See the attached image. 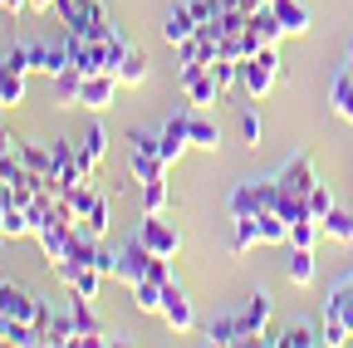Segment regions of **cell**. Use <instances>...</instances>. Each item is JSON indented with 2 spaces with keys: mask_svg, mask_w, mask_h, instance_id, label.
I'll return each instance as SVG.
<instances>
[{
  "mask_svg": "<svg viewBox=\"0 0 353 348\" xmlns=\"http://www.w3.org/2000/svg\"><path fill=\"white\" fill-rule=\"evenodd\" d=\"M54 15L64 20V30L74 39H113V20L103 10V0H54Z\"/></svg>",
  "mask_w": 353,
  "mask_h": 348,
  "instance_id": "cell-1",
  "label": "cell"
},
{
  "mask_svg": "<svg viewBox=\"0 0 353 348\" xmlns=\"http://www.w3.org/2000/svg\"><path fill=\"white\" fill-rule=\"evenodd\" d=\"M50 304L34 299L30 289H20L15 280H0V319H10V324H34L39 334L50 329Z\"/></svg>",
  "mask_w": 353,
  "mask_h": 348,
  "instance_id": "cell-2",
  "label": "cell"
},
{
  "mask_svg": "<svg viewBox=\"0 0 353 348\" xmlns=\"http://www.w3.org/2000/svg\"><path fill=\"white\" fill-rule=\"evenodd\" d=\"M64 201H69L74 216H79V236H94V240L108 236V196H103L99 187H88V177H83L74 192H64Z\"/></svg>",
  "mask_w": 353,
  "mask_h": 348,
  "instance_id": "cell-3",
  "label": "cell"
},
{
  "mask_svg": "<svg viewBox=\"0 0 353 348\" xmlns=\"http://www.w3.org/2000/svg\"><path fill=\"white\" fill-rule=\"evenodd\" d=\"M275 79H280V54H275V45L260 50V54H250V59H241V89L250 94V103H260L265 94H270Z\"/></svg>",
  "mask_w": 353,
  "mask_h": 348,
  "instance_id": "cell-4",
  "label": "cell"
},
{
  "mask_svg": "<svg viewBox=\"0 0 353 348\" xmlns=\"http://www.w3.org/2000/svg\"><path fill=\"white\" fill-rule=\"evenodd\" d=\"M348 338H353V280H343L324 304V343L334 348V343H348Z\"/></svg>",
  "mask_w": 353,
  "mask_h": 348,
  "instance_id": "cell-5",
  "label": "cell"
},
{
  "mask_svg": "<svg viewBox=\"0 0 353 348\" xmlns=\"http://www.w3.org/2000/svg\"><path fill=\"white\" fill-rule=\"evenodd\" d=\"M152 265H157V255H152L138 236H132L123 250H113V280H118V285H128V289L138 285V280H148V275H152Z\"/></svg>",
  "mask_w": 353,
  "mask_h": 348,
  "instance_id": "cell-6",
  "label": "cell"
},
{
  "mask_svg": "<svg viewBox=\"0 0 353 348\" xmlns=\"http://www.w3.org/2000/svg\"><path fill=\"white\" fill-rule=\"evenodd\" d=\"M182 89H187L192 108H211V103H221V94H226L216 83L211 64H196V59H182Z\"/></svg>",
  "mask_w": 353,
  "mask_h": 348,
  "instance_id": "cell-7",
  "label": "cell"
},
{
  "mask_svg": "<svg viewBox=\"0 0 353 348\" xmlns=\"http://www.w3.org/2000/svg\"><path fill=\"white\" fill-rule=\"evenodd\" d=\"M275 201H280L275 177H270V182H241V187L231 192V216H260V211H275Z\"/></svg>",
  "mask_w": 353,
  "mask_h": 348,
  "instance_id": "cell-8",
  "label": "cell"
},
{
  "mask_svg": "<svg viewBox=\"0 0 353 348\" xmlns=\"http://www.w3.org/2000/svg\"><path fill=\"white\" fill-rule=\"evenodd\" d=\"M319 182V172H314V157L309 152H299V157H290L280 172H275V187H280V196H309V187Z\"/></svg>",
  "mask_w": 353,
  "mask_h": 348,
  "instance_id": "cell-9",
  "label": "cell"
},
{
  "mask_svg": "<svg viewBox=\"0 0 353 348\" xmlns=\"http://www.w3.org/2000/svg\"><path fill=\"white\" fill-rule=\"evenodd\" d=\"M162 319H167L172 334H192L196 329V309H192L187 289L176 285V280H167V289H162Z\"/></svg>",
  "mask_w": 353,
  "mask_h": 348,
  "instance_id": "cell-10",
  "label": "cell"
},
{
  "mask_svg": "<svg viewBox=\"0 0 353 348\" xmlns=\"http://www.w3.org/2000/svg\"><path fill=\"white\" fill-rule=\"evenodd\" d=\"M50 152H54V172H50V187H54V192L64 196V192H74V187H79V182L88 177V172H83V162H79V152H74L69 143H59V138H54V147H50Z\"/></svg>",
  "mask_w": 353,
  "mask_h": 348,
  "instance_id": "cell-11",
  "label": "cell"
},
{
  "mask_svg": "<svg viewBox=\"0 0 353 348\" xmlns=\"http://www.w3.org/2000/svg\"><path fill=\"white\" fill-rule=\"evenodd\" d=\"M138 240L152 250V255H176V250H182V231H176L172 221H162V216H148V221L138 226Z\"/></svg>",
  "mask_w": 353,
  "mask_h": 348,
  "instance_id": "cell-12",
  "label": "cell"
},
{
  "mask_svg": "<svg viewBox=\"0 0 353 348\" xmlns=\"http://www.w3.org/2000/svg\"><path fill=\"white\" fill-rule=\"evenodd\" d=\"M241 329H245L250 343H255V338H260V343H275V338H270V294H260V289L250 294V304L241 309Z\"/></svg>",
  "mask_w": 353,
  "mask_h": 348,
  "instance_id": "cell-13",
  "label": "cell"
},
{
  "mask_svg": "<svg viewBox=\"0 0 353 348\" xmlns=\"http://www.w3.org/2000/svg\"><path fill=\"white\" fill-rule=\"evenodd\" d=\"M182 127H187V143H192V147H201V152H216V147H221V127H216L201 108H187V113H182Z\"/></svg>",
  "mask_w": 353,
  "mask_h": 348,
  "instance_id": "cell-14",
  "label": "cell"
},
{
  "mask_svg": "<svg viewBox=\"0 0 353 348\" xmlns=\"http://www.w3.org/2000/svg\"><path fill=\"white\" fill-rule=\"evenodd\" d=\"M113 94H118V74H83L79 103L99 113V108H108V103H113Z\"/></svg>",
  "mask_w": 353,
  "mask_h": 348,
  "instance_id": "cell-15",
  "label": "cell"
},
{
  "mask_svg": "<svg viewBox=\"0 0 353 348\" xmlns=\"http://www.w3.org/2000/svg\"><path fill=\"white\" fill-rule=\"evenodd\" d=\"M128 172H132V182H167V162H162V152L157 147H132V157H128Z\"/></svg>",
  "mask_w": 353,
  "mask_h": 348,
  "instance_id": "cell-16",
  "label": "cell"
},
{
  "mask_svg": "<svg viewBox=\"0 0 353 348\" xmlns=\"http://www.w3.org/2000/svg\"><path fill=\"white\" fill-rule=\"evenodd\" d=\"M196 30H201V20H196L192 6H172V15H167V25H162L167 45H176V50H182L187 39H196Z\"/></svg>",
  "mask_w": 353,
  "mask_h": 348,
  "instance_id": "cell-17",
  "label": "cell"
},
{
  "mask_svg": "<svg viewBox=\"0 0 353 348\" xmlns=\"http://www.w3.org/2000/svg\"><path fill=\"white\" fill-rule=\"evenodd\" d=\"M192 143H187V127H182V113H172L167 123H162V133H157V152H162V162L172 167L176 157H182Z\"/></svg>",
  "mask_w": 353,
  "mask_h": 348,
  "instance_id": "cell-18",
  "label": "cell"
},
{
  "mask_svg": "<svg viewBox=\"0 0 353 348\" xmlns=\"http://www.w3.org/2000/svg\"><path fill=\"white\" fill-rule=\"evenodd\" d=\"M69 314H74V324H79V343H83V348H94V343H103V338H108V334L99 329V314L88 309V299H83V294H74Z\"/></svg>",
  "mask_w": 353,
  "mask_h": 348,
  "instance_id": "cell-19",
  "label": "cell"
},
{
  "mask_svg": "<svg viewBox=\"0 0 353 348\" xmlns=\"http://www.w3.org/2000/svg\"><path fill=\"white\" fill-rule=\"evenodd\" d=\"M108 157V133H103V123H88V133H83V143H79V162H83V172L94 177V167Z\"/></svg>",
  "mask_w": 353,
  "mask_h": 348,
  "instance_id": "cell-20",
  "label": "cell"
},
{
  "mask_svg": "<svg viewBox=\"0 0 353 348\" xmlns=\"http://www.w3.org/2000/svg\"><path fill=\"white\" fill-rule=\"evenodd\" d=\"M30 64L39 69V74H64L69 69V45H30Z\"/></svg>",
  "mask_w": 353,
  "mask_h": 348,
  "instance_id": "cell-21",
  "label": "cell"
},
{
  "mask_svg": "<svg viewBox=\"0 0 353 348\" xmlns=\"http://www.w3.org/2000/svg\"><path fill=\"white\" fill-rule=\"evenodd\" d=\"M329 103H334V113L343 118V123H353V69L343 64L339 74H334V83H329Z\"/></svg>",
  "mask_w": 353,
  "mask_h": 348,
  "instance_id": "cell-22",
  "label": "cell"
},
{
  "mask_svg": "<svg viewBox=\"0 0 353 348\" xmlns=\"http://www.w3.org/2000/svg\"><path fill=\"white\" fill-rule=\"evenodd\" d=\"M206 338H211L216 348L250 343V338H245V329H241V314H221V319H211V324H206Z\"/></svg>",
  "mask_w": 353,
  "mask_h": 348,
  "instance_id": "cell-23",
  "label": "cell"
},
{
  "mask_svg": "<svg viewBox=\"0 0 353 348\" xmlns=\"http://www.w3.org/2000/svg\"><path fill=\"white\" fill-rule=\"evenodd\" d=\"M250 30H255V39L260 45H280V34H285V25H280V15H275V6H260V10H250V20H245Z\"/></svg>",
  "mask_w": 353,
  "mask_h": 348,
  "instance_id": "cell-24",
  "label": "cell"
},
{
  "mask_svg": "<svg viewBox=\"0 0 353 348\" xmlns=\"http://www.w3.org/2000/svg\"><path fill=\"white\" fill-rule=\"evenodd\" d=\"M15 152H20V162L34 172V177H44V182H50V172H54V152L50 147H44V143H15Z\"/></svg>",
  "mask_w": 353,
  "mask_h": 348,
  "instance_id": "cell-25",
  "label": "cell"
},
{
  "mask_svg": "<svg viewBox=\"0 0 353 348\" xmlns=\"http://www.w3.org/2000/svg\"><path fill=\"white\" fill-rule=\"evenodd\" d=\"M25 103V69H10L0 59V108H15Z\"/></svg>",
  "mask_w": 353,
  "mask_h": 348,
  "instance_id": "cell-26",
  "label": "cell"
},
{
  "mask_svg": "<svg viewBox=\"0 0 353 348\" xmlns=\"http://www.w3.org/2000/svg\"><path fill=\"white\" fill-rule=\"evenodd\" d=\"M0 236H10V240H20V236H34V216H30V206H6V216H0Z\"/></svg>",
  "mask_w": 353,
  "mask_h": 348,
  "instance_id": "cell-27",
  "label": "cell"
},
{
  "mask_svg": "<svg viewBox=\"0 0 353 348\" xmlns=\"http://www.w3.org/2000/svg\"><path fill=\"white\" fill-rule=\"evenodd\" d=\"M260 245H290V221L280 211H260Z\"/></svg>",
  "mask_w": 353,
  "mask_h": 348,
  "instance_id": "cell-28",
  "label": "cell"
},
{
  "mask_svg": "<svg viewBox=\"0 0 353 348\" xmlns=\"http://www.w3.org/2000/svg\"><path fill=\"white\" fill-rule=\"evenodd\" d=\"M270 6H275L285 34H309V10L299 6V0H270Z\"/></svg>",
  "mask_w": 353,
  "mask_h": 348,
  "instance_id": "cell-29",
  "label": "cell"
},
{
  "mask_svg": "<svg viewBox=\"0 0 353 348\" xmlns=\"http://www.w3.org/2000/svg\"><path fill=\"white\" fill-rule=\"evenodd\" d=\"M113 74H118V83H128V89H138V83L148 79V54H143V50H128V54L118 59V69H113Z\"/></svg>",
  "mask_w": 353,
  "mask_h": 348,
  "instance_id": "cell-30",
  "label": "cell"
},
{
  "mask_svg": "<svg viewBox=\"0 0 353 348\" xmlns=\"http://www.w3.org/2000/svg\"><path fill=\"white\" fill-rule=\"evenodd\" d=\"M290 285H314V250H299L290 245V265H285Z\"/></svg>",
  "mask_w": 353,
  "mask_h": 348,
  "instance_id": "cell-31",
  "label": "cell"
},
{
  "mask_svg": "<svg viewBox=\"0 0 353 348\" xmlns=\"http://www.w3.org/2000/svg\"><path fill=\"white\" fill-rule=\"evenodd\" d=\"M44 343H54V348H64V343H79V324H74V314H50Z\"/></svg>",
  "mask_w": 353,
  "mask_h": 348,
  "instance_id": "cell-32",
  "label": "cell"
},
{
  "mask_svg": "<svg viewBox=\"0 0 353 348\" xmlns=\"http://www.w3.org/2000/svg\"><path fill=\"white\" fill-rule=\"evenodd\" d=\"M162 289L167 285H157V280H138L132 285V304H138L143 314H162Z\"/></svg>",
  "mask_w": 353,
  "mask_h": 348,
  "instance_id": "cell-33",
  "label": "cell"
},
{
  "mask_svg": "<svg viewBox=\"0 0 353 348\" xmlns=\"http://www.w3.org/2000/svg\"><path fill=\"white\" fill-rule=\"evenodd\" d=\"M319 226H324V236H329V240H339V245H353V216H348V211H339V206H334V211L324 216Z\"/></svg>",
  "mask_w": 353,
  "mask_h": 348,
  "instance_id": "cell-34",
  "label": "cell"
},
{
  "mask_svg": "<svg viewBox=\"0 0 353 348\" xmlns=\"http://www.w3.org/2000/svg\"><path fill=\"white\" fill-rule=\"evenodd\" d=\"M304 206H309L314 221H324V216L334 211V187H329V182H314V187H309V196H304Z\"/></svg>",
  "mask_w": 353,
  "mask_h": 348,
  "instance_id": "cell-35",
  "label": "cell"
},
{
  "mask_svg": "<svg viewBox=\"0 0 353 348\" xmlns=\"http://www.w3.org/2000/svg\"><path fill=\"white\" fill-rule=\"evenodd\" d=\"M324 236V226L314 221V216H304V221H294L290 226V245H299V250H314V240Z\"/></svg>",
  "mask_w": 353,
  "mask_h": 348,
  "instance_id": "cell-36",
  "label": "cell"
},
{
  "mask_svg": "<svg viewBox=\"0 0 353 348\" xmlns=\"http://www.w3.org/2000/svg\"><path fill=\"white\" fill-rule=\"evenodd\" d=\"M231 245H236V250L260 245V221H255V216H236V236H231Z\"/></svg>",
  "mask_w": 353,
  "mask_h": 348,
  "instance_id": "cell-37",
  "label": "cell"
},
{
  "mask_svg": "<svg viewBox=\"0 0 353 348\" xmlns=\"http://www.w3.org/2000/svg\"><path fill=\"white\" fill-rule=\"evenodd\" d=\"M99 289H103V270H79L69 285V294H83V299H99Z\"/></svg>",
  "mask_w": 353,
  "mask_h": 348,
  "instance_id": "cell-38",
  "label": "cell"
},
{
  "mask_svg": "<svg viewBox=\"0 0 353 348\" xmlns=\"http://www.w3.org/2000/svg\"><path fill=\"white\" fill-rule=\"evenodd\" d=\"M275 343H285V348H314V343H324V334H314V329H304V324H294V329H285Z\"/></svg>",
  "mask_w": 353,
  "mask_h": 348,
  "instance_id": "cell-39",
  "label": "cell"
},
{
  "mask_svg": "<svg viewBox=\"0 0 353 348\" xmlns=\"http://www.w3.org/2000/svg\"><path fill=\"white\" fill-rule=\"evenodd\" d=\"M167 211V182H148L143 187V216H162Z\"/></svg>",
  "mask_w": 353,
  "mask_h": 348,
  "instance_id": "cell-40",
  "label": "cell"
},
{
  "mask_svg": "<svg viewBox=\"0 0 353 348\" xmlns=\"http://www.w3.org/2000/svg\"><path fill=\"white\" fill-rule=\"evenodd\" d=\"M211 74H216L221 89H231V83H241V59H216V64H211Z\"/></svg>",
  "mask_w": 353,
  "mask_h": 348,
  "instance_id": "cell-41",
  "label": "cell"
},
{
  "mask_svg": "<svg viewBox=\"0 0 353 348\" xmlns=\"http://www.w3.org/2000/svg\"><path fill=\"white\" fill-rule=\"evenodd\" d=\"M241 138H245L250 147H260V113H255V108L241 113Z\"/></svg>",
  "mask_w": 353,
  "mask_h": 348,
  "instance_id": "cell-42",
  "label": "cell"
},
{
  "mask_svg": "<svg viewBox=\"0 0 353 348\" xmlns=\"http://www.w3.org/2000/svg\"><path fill=\"white\" fill-rule=\"evenodd\" d=\"M260 50H270V45H260V39H255V30L245 25V30H241V59H250V54H260Z\"/></svg>",
  "mask_w": 353,
  "mask_h": 348,
  "instance_id": "cell-43",
  "label": "cell"
},
{
  "mask_svg": "<svg viewBox=\"0 0 353 348\" xmlns=\"http://www.w3.org/2000/svg\"><path fill=\"white\" fill-rule=\"evenodd\" d=\"M15 143H20V138L6 127V118H0V157H6V152H15Z\"/></svg>",
  "mask_w": 353,
  "mask_h": 348,
  "instance_id": "cell-44",
  "label": "cell"
},
{
  "mask_svg": "<svg viewBox=\"0 0 353 348\" xmlns=\"http://www.w3.org/2000/svg\"><path fill=\"white\" fill-rule=\"evenodd\" d=\"M0 10H6V15H15V10H30V0H0Z\"/></svg>",
  "mask_w": 353,
  "mask_h": 348,
  "instance_id": "cell-45",
  "label": "cell"
},
{
  "mask_svg": "<svg viewBox=\"0 0 353 348\" xmlns=\"http://www.w3.org/2000/svg\"><path fill=\"white\" fill-rule=\"evenodd\" d=\"M348 69H353V39H348Z\"/></svg>",
  "mask_w": 353,
  "mask_h": 348,
  "instance_id": "cell-46",
  "label": "cell"
}]
</instances>
